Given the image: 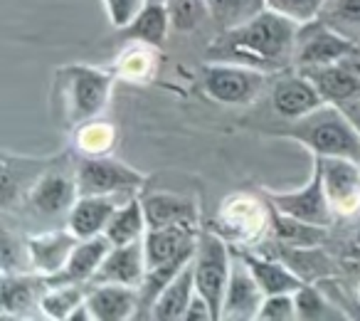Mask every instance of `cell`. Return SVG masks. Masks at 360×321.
I'll return each instance as SVG.
<instances>
[{"label": "cell", "instance_id": "24", "mask_svg": "<svg viewBox=\"0 0 360 321\" xmlns=\"http://www.w3.org/2000/svg\"><path fill=\"white\" fill-rule=\"evenodd\" d=\"M269 227L281 245L289 247H319L328 242V227L299 220L269 206Z\"/></svg>", "mask_w": 360, "mask_h": 321}, {"label": "cell", "instance_id": "29", "mask_svg": "<svg viewBox=\"0 0 360 321\" xmlns=\"http://www.w3.org/2000/svg\"><path fill=\"white\" fill-rule=\"evenodd\" d=\"M319 20L338 35L360 42V0H323Z\"/></svg>", "mask_w": 360, "mask_h": 321}, {"label": "cell", "instance_id": "13", "mask_svg": "<svg viewBox=\"0 0 360 321\" xmlns=\"http://www.w3.org/2000/svg\"><path fill=\"white\" fill-rule=\"evenodd\" d=\"M146 277L143 240L111 247L89 284H129L139 287Z\"/></svg>", "mask_w": 360, "mask_h": 321}, {"label": "cell", "instance_id": "22", "mask_svg": "<svg viewBox=\"0 0 360 321\" xmlns=\"http://www.w3.org/2000/svg\"><path fill=\"white\" fill-rule=\"evenodd\" d=\"M30 198L32 206L40 213H45V215L72 210V206L79 198L77 178H70L67 173H45L30 191Z\"/></svg>", "mask_w": 360, "mask_h": 321}, {"label": "cell", "instance_id": "17", "mask_svg": "<svg viewBox=\"0 0 360 321\" xmlns=\"http://www.w3.org/2000/svg\"><path fill=\"white\" fill-rule=\"evenodd\" d=\"M121 203H116V196H79L72 206L67 227L75 232L79 240L104 235L111 215Z\"/></svg>", "mask_w": 360, "mask_h": 321}, {"label": "cell", "instance_id": "38", "mask_svg": "<svg viewBox=\"0 0 360 321\" xmlns=\"http://www.w3.org/2000/svg\"><path fill=\"white\" fill-rule=\"evenodd\" d=\"M150 67H153V60H150L148 50L139 47V42H136L134 50L126 52V57L121 60L119 72H121V75H126V77H131V80H139V77L148 75Z\"/></svg>", "mask_w": 360, "mask_h": 321}, {"label": "cell", "instance_id": "31", "mask_svg": "<svg viewBox=\"0 0 360 321\" xmlns=\"http://www.w3.org/2000/svg\"><path fill=\"white\" fill-rule=\"evenodd\" d=\"M89 284H60V287H47V291L40 299V309L50 319H70L72 311L86 299Z\"/></svg>", "mask_w": 360, "mask_h": 321}, {"label": "cell", "instance_id": "3", "mask_svg": "<svg viewBox=\"0 0 360 321\" xmlns=\"http://www.w3.org/2000/svg\"><path fill=\"white\" fill-rule=\"evenodd\" d=\"M116 72L89 65H70L57 70L55 84L62 114L70 124H84L106 106Z\"/></svg>", "mask_w": 360, "mask_h": 321}, {"label": "cell", "instance_id": "23", "mask_svg": "<svg viewBox=\"0 0 360 321\" xmlns=\"http://www.w3.org/2000/svg\"><path fill=\"white\" fill-rule=\"evenodd\" d=\"M195 272H193V262L183 267L178 277L163 289V294L155 299L153 309H150V319L155 321H178L186 319V311L191 306L193 296H195Z\"/></svg>", "mask_w": 360, "mask_h": 321}, {"label": "cell", "instance_id": "6", "mask_svg": "<svg viewBox=\"0 0 360 321\" xmlns=\"http://www.w3.org/2000/svg\"><path fill=\"white\" fill-rule=\"evenodd\" d=\"M355 50H358V42L338 35L323 20L316 18V20L306 23V25H299L294 42V62L299 70L323 67L355 55Z\"/></svg>", "mask_w": 360, "mask_h": 321}, {"label": "cell", "instance_id": "21", "mask_svg": "<svg viewBox=\"0 0 360 321\" xmlns=\"http://www.w3.org/2000/svg\"><path fill=\"white\" fill-rule=\"evenodd\" d=\"M146 210L148 227H168V225H195L198 227V206L183 196L173 193H153L141 198Z\"/></svg>", "mask_w": 360, "mask_h": 321}, {"label": "cell", "instance_id": "16", "mask_svg": "<svg viewBox=\"0 0 360 321\" xmlns=\"http://www.w3.org/2000/svg\"><path fill=\"white\" fill-rule=\"evenodd\" d=\"M86 304L96 321H126L139 314V287L89 284Z\"/></svg>", "mask_w": 360, "mask_h": 321}, {"label": "cell", "instance_id": "40", "mask_svg": "<svg viewBox=\"0 0 360 321\" xmlns=\"http://www.w3.org/2000/svg\"><path fill=\"white\" fill-rule=\"evenodd\" d=\"M343 109H345V114L350 116V121H353V124L358 126V131H360V99H355V101H350V104H345Z\"/></svg>", "mask_w": 360, "mask_h": 321}, {"label": "cell", "instance_id": "42", "mask_svg": "<svg viewBox=\"0 0 360 321\" xmlns=\"http://www.w3.org/2000/svg\"><path fill=\"white\" fill-rule=\"evenodd\" d=\"M146 3H163V6H168V0H146Z\"/></svg>", "mask_w": 360, "mask_h": 321}, {"label": "cell", "instance_id": "4", "mask_svg": "<svg viewBox=\"0 0 360 321\" xmlns=\"http://www.w3.org/2000/svg\"><path fill=\"white\" fill-rule=\"evenodd\" d=\"M193 272H195L198 291L212 306L215 321L222 319V301H225L227 282H230L232 257L220 232H200L195 257H193Z\"/></svg>", "mask_w": 360, "mask_h": 321}, {"label": "cell", "instance_id": "15", "mask_svg": "<svg viewBox=\"0 0 360 321\" xmlns=\"http://www.w3.org/2000/svg\"><path fill=\"white\" fill-rule=\"evenodd\" d=\"M323 104V96L314 87V82L306 75H289L281 77L271 89V106L279 116L296 121Z\"/></svg>", "mask_w": 360, "mask_h": 321}, {"label": "cell", "instance_id": "41", "mask_svg": "<svg viewBox=\"0 0 360 321\" xmlns=\"http://www.w3.org/2000/svg\"><path fill=\"white\" fill-rule=\"evenodd\" d=\"M355 245L360 247V225H358V232H355Z\"/></svg>", "mask_w": 360, "mask_h": 321}, {"label": "cell", "instance_id": "36", "mask_svg": "<svg viewBox=\"0 0 360 321\" xmlns=\"http://www.w3.org/2000/svg\"><path fill=\"white\" fill-rule=\"evenodd\" d=\"M259 321H294L296 319V299L294 294H269L264 296L259 309Z\"/></svg>", "mask_w": 360, "mask_h": 321}, {"label": "cell", "instance_id": "32", "mask_svg": "<svg viewBox=\"0 0 360 321\" xmlns=\"http://www.w3.org/2000/svg\"><path fill=\"white\" fill-rule=\"evenodd\" d=\"M207 8H210V18H215L217 25L227 32L252 20L257 13L264 11L266 3L264 0H207Z\"/></svg>", "mask_w": 360, "mask_h": 321}, {"label": "cell", "instance_id": "8", "mask_svg": "<svg viewBox=\"0 0 360 321\" xmlns=\"http://www.w3.org/2000/svg\"><path fill=\"white\" fill-rule=\"evenodd\" d=\"M266 201L271 208H276L279 213H286L291 218L299 220L314 222V225L330 227L335 222V210L328 201V193L323 188V178H321V168L316 166L314 160V176L309 178L304 188L299 191H269Z\"/></svg>", "mask_w": 360, "mask_h": 321}, {"label": "cell", "instance_id": "27", "mask_svg": "<svg viewBox=\"0 0 360 321\" xmlns=\"http://www.w3.org/2000/svg\"><path fill=\"white\" fill-rule=\"evenodd\" d=\"M274 257H279L281 262H286V265H289L304 282H319V279H323V277L335 275V265H333V260L323 252V245H319V247L281 245L279 255H274Z\"/></svg>", "mask_w": 360, "mask_h": 321}, {"label": "cell", "instance_id": "39", "mask_svg": "<svg viewBox=\"0 0 360 321\" xmlns=\"http://www.w3.org/2000/svg\"><path fill=\"white\" fill-rule=\"evenodd\" d=\"M183 321H215L212 306L207 304V299L200 294V291H195V296H193V301H191V306H188L186 319Z\"/></svg>", "mask_w": 360, "mask_h": 321}, {"label": "cell", "instance_id": "19", "mask_svg": "<svg viewBox=\"0 0 360 321\" xmlns=\"http://www.w3.org/2000/svg\"><path fill=\"white\" fill-rule=\"evenodd\" d=\"M269 225V208L262 210L259 203L250 196H237L222 206L220 227L237 237V240H252Z\"/></svg>", "mask_w": 360, "mask_h": 321}, {"label": "cell", "instance_id": "35", "mask_svg": "<svg viewBox=\"0 0 360 321\" xmlns=\"http://www.w3.org/2000/svg\"><path fill=\"white\" fill-rule=\"evenodd\" d=\"M77 144L84 156H104L114 144V129L109 124H86L79 129Z\"/></svg>", "mask_w": 360, "mask_h": 321}, {"label": "cell", "instance_id": "7", "mask_svg": "<svg viewBox=\"0 0 360 321\" xmlns=\"http://www.w3.org/2000/svg\"><path fill=\"white\" fill-rule=\"evenodd\" d=\"M202 87L207 96L220 104H250L266 87V75L262 70L235 65H207L202 70Z\"/></svg>", "mask_w": 360, "mask_h": 321}, {"label": "cell", "instance_id": "12", "mask_svg": "<svg viewBox=\"0 0 360 321\" xmlns=\"http://www.w3.org/2000/svg\"><path fill=\"white\" fill-rule=\"evenodd\" d=\"M111 242L106 235H96L89 240H79L72 250L70 260L65 262L60 272L50 277H42L45 287H60V284H89L91 277L96 275L99 265L104 262L106 252L111 250Z\"/></svg>", "mask_w": 360, "mask_h": 321}, {"label": "cell", "instance_id": "34", "mask_svg": "<svg viewBox=\"0 0 360 321\" xmlns=\"http://www.w3.org/2000/svg\"><path fill=\"white\" fill-rule=\"evenodd\" d=\"M266 8L279 15L294 20L296 25H306V23L316 20L323 8V0H264Z\"/></svg>", "mask_w": 360, "mask_h": 321}, {"label": "cell", "instance_id": "28", "mask_svg": "<svg viewBox=\"0 0 360 321\" xmlns=\"http://www.w3.org/2000/svg\"><path fill=\"white\" fill-rule=\"evenodd\" d=\"M45 279L35 282L30 277L13 275V272H3V282H0V294H3V319L11 316H25L27 309L37 304L35 287L42 284Z\"/></svg>", "mask_w": 360, "mask_h": 321}, {"label": "cell", "instance_id": "37", "mask_svg": "<svg viewBox=\"0 0 360 321\" xmlns=\"http://www.w3.org/2000/svg\"><path fill=\"white\" fill-rule=\"evenodd\" d=\"M106 13H109V20L114 27H126L139 11L146 6V0H104Z\"/></svg>", "mask_w": 360, "mask_h": 321}, {"label": "cell", "instance_id": "33", "mask_svg": "<svg viewBox=\"0 0 360 321\" xmlns=\"http://www.w3.org/2000/svg\"><path fill=\"white\" fill-rule=\"evenodd\" d=\"M170 27L175 32H193L210 18L207 0H168Z\"/></svg>", "mask_w": 360, "mask_h": 321}, {"label": "cell", "instance_id": "14", "mask_svg": "<svg viewBox=\"0 0 360 321\" xmlns=\"http://www.w3.org/2000/svg\"><path fill=\"white\" fill-rule=\"evenodd\" d=\"M299 72L314 82L319 94L328 104L345 106L350 101L360 99V75L345 60L323 67H309V70H299Z\"/></svg>", "mask_w": 360, "mask_h": 321}, {"label": "cell", "instance_id": "5", "mask_svg": "<svg viewBox=\"0 0 360 321\" xmlns=\"http://www.w3.org/2000/svg\"><path fill=\"white\" fill-rule=\"evenodd\" d=\"M77 191L79 196H119L134 193L146 183V176L106 156H86L77 166Z\"/></svg>", "mask_w": 360, "mask_h": 321}, {"label": "cell", "instance_id": "25", "mask_svg": "<svg viewBox=\"0 0 360 321\" xmlns=\"http://www.w3.org/2000/svg\"><path fill=\"white\" fill-rule=\"evenodd\" d=\"M146 230H148V220H146L143 203H141V198L131 196L129 201L121 203L114 210L104 235L109 237L111 245L119 247V245H131V242L143 240Z\"/></svg>", "mask_w": 360, "mask_h": 321}, {"label": "cell", "instance_id": "11", "mask_svg": "<svg viewBox=\"0 0 360 321\" xmlns=\"http://www.w3.org/2000/svg\"><path fill=\"white\" fill-rule=\"evenodd\" d=\"M264 291H262L257 277L247 267V262L235 260L232 262L230 282H227L225 301H222V319L225 321H250L259 316L262 301H264Z\"/></svg>", "mask_w": 360, "mask_h": 321}, {"label": "cell", "instance_id": "26", "mask_svg": "<svg viewBox=\"0 0 360 321\" xmlns=\"http://www.w3.org/2000/svg\"><path fill=\"white\" fill-rule=\"evenodd\" d=\"M121 30H124V35L129 40L141 42V45L160 47L170 30L168 6H163V3H146L139 11V15L126 27H121Z\"/></svg>", "mask_w": 360, "mask_h": 321}, {"label": "cell", "instance_id": "18", "mask_svg": "<svg viewBox=\"0 0 360 321\" xmlns=\"http://www.w3.org/2000/svg\"><path fill=\"white\" fill-rule=\"evenodd\" d=\"M77 242H79V237L72 230L45 232V235L30 237V242H27V255H30L32 267H35L42 277H50L65 267V262L70 260Z\"/></svg>", "mask_w": 360, "mask_h": 321}, {"label": "cell", "instance_id": "30", "mask_svg": "<svg viewBox=\"0 0 360 321\" xmlns=\"http://www.w3.org/2000/svg\"><path fill=\"white\" fill-rule=\"evenodd\" d=\"M296 299V319L301 321H328V319H348L333 301L326 296L319 284L306 282L294 294Z\"/></svg>", "mask_w": 360, "mask_h": 321}, {"label": "cell", "instance_id": "9", "mask_svg": "<svg viewBox=\"0 0 360 321\" xmlns=\"http://www.w3.org/2000/svg\"><path fill=\"white\" fill-rule=\"evenodd\" d=\"M316 166L321 168L323 188L333 206L335 215H353L360 210V163L350 158H319L314 156Z\"/></svg>", "mask_w": 360, "mask_h": 321}, {"label": "cell", "instance_id": "1", "mask_svg": "<svg viewBox=\"0 0 360 321\" xmlns=\"http://www.w3.org/2000/svg\"><path fill=\"white\" fill-rule=\"evenodd\" d=\"M286 139L306 146L319 158H350L360 163V131L343 106L323 101L284 129Z\"/></svg>", "mask_w": 360, "mask_h": 321}, {"label": "cell", "instance_id": "10", "mask_svg": "<svg viewBox=\"0 0 360 321\" xmlns=\"http://www.w3.org/2000/svg\"><path fill=\"white\" fill-rule=\"evenodd\" d=\"M198 240H200V232L195 225L148 227L143 235L146 270L168 265L180 257H193L198 250Z\"/></svg>", "mask_w": 360, "mask_h": 321}, {"label": "cell", "instance_id": "2", "mask_svg": "<svg viewBox=\"0 0 360 321\" xmlns=\"http://www.w3.org/2000/svg\"><path fill=\"white\" fill-rule=\"evenodd\" d=\"M299 25L289 18L264 8L252 20L232 27L220 42L230 52L252 55L257 62H281L294 57V42Z\"/></svg>", "mask_w": 360, "mask_h": 321}, {"label": "cell", "instance_id": "20", "mask_svg": "<svg viewBox=\"0 0 360 321\" xmlns=\"http://www.w3.org/2000/svg\"><path fill=\"white\" fill-rule=\"evenodd\" d=\"M242 260L247 262V267L252 270V275L257 277L262 291L266 296L269 294H296L301 287L306 284L286 262H281L279 257H264V255H250L245 252Z\"/></svg>", "mask_w": 360, "mask_h": 321}]
</instances>
